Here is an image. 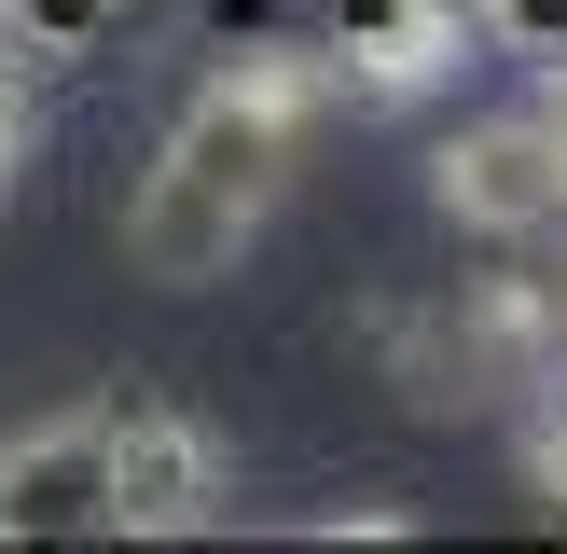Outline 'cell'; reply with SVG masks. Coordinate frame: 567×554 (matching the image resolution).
<instances>
[{
	"label": "cell",
	"mask_w": 567,
	"mask_h": 554,
	"mask_svg": "<svg viewBox=\"0 0 567 554\" xmlns=\"http://www.w3.org/2000/svg\"><path fill=\"white\" fill-rule=\"evenodd\" d=\"M332 111H347V98H332V55L319 42H249V55H221V70L181 98V125L153 138L138 194H125V264L166 277V291H208V277L291 208L305 138H319Z\"/></svg>",
	"instance_id": "cell-1"
},
{
	"label": "cell",
	"mask_w": 567,
	"mask_h": 554,
	"mask_svg": "<svg viewBox=\"0 0 567 554\" xmlns=\"http://www.w3.org/2000/svg\"><path fill=\"white\" fill-rule=\"evenodd\" d=\"M430 208L457 222V236H498V249L567 236V138H554V111L526 98V111L457 125V138L430 153Z\"/></svg>",
	"instance_id": "cell-2"
},
{
	"label": "cell",
	"mask_w": 567,
	"mask_h": 554,
	"mask_svg": "<svg viewBox=\"0 0 567 554\" xmlns=\"http://www.w3.org/2000/svg\"><path fill=\"white\" fill-rule=\"evenodd\" d=\"M236 499V443L194 402H153V388H111V541H181V526H221Z\"/></svg>",
	"instance_id": "cell-3"
},
{
	"label": "cell",
	"mask_w": 567,
	"mask_h": 554,
	"mask_svg": "<svg viewBox=\"0 0 567 554\" xmlns=\"http://www.w3.org/2000/svg\"><path fill=\"white\" fill-rule=\"evenodd\" d=\"M0 541H111V402L0 430Z\"/></svg>",
	"instance_id": "cell-4"
},
{
	"label": "cell",
	"mask_w": 567,
	"mask_h": 554,
	"mask_svg": "<svg viewBox=\"0 0 567 554\" xmlns=\"http://www.w3.org/2000/svg\"><path fill=\"white\" fill-rule=\"evenodd\" d=\"M471 42H485L471 0H374V14L332 42V98L347 111H415V98H443V83L471 70Z\"/></svg>",
	"instance_id": "cell-5"
},
{
	"label": "cell",
	"mask_w": 567,
	"mask_h": 554,
	"mask_svg": "<svg viewBox=\"0 0 567 554\" xmlns=\"http://www.w3.org/2000/svg\"><path fill=\"white\" fill-rule=\"evenodd\" d=\"M526 485H540V513L567 526V388H540V402H526Z\"/></svg>",
	"instance_id": "cell-6"
},
{
	"label": "cell",
	"mask_w": 567,
	"mask_h": 554,
	"mask_svg": "<svg viewBox=\"0 0 567 554\" xmlns=\"http://www.w3.org/2000/svg\"><path fill=\"white\" fill-rule=\"evenodd\" d=\"M28 166H42V98H28V70L0 55V194H14Z\"/></svg>",
	"instance_id": "cell-7"
}]
</instances>
